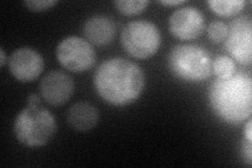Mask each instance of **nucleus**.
I'll return each mask as SVG.
<instances>
[{
    "instance_id": "obj_1",
    "label": "nucleus",
    "mask_w": 252,
    "mask_h": 168,
    "mask_svg": "<svg viewBox=\"0 0 252 168\" xmlns=\"http://www.w3.org/2000/svg\"><path fill=\"white\" fill-rule=\"evenodd\" d=\"M94 85L104 101L115 106H125L139 99L144 90L145 76L135 62L116 57L98 67Z\"/></svg>"
},
{
    "instance_id": "obj_2",
    "label": "nucleus",
    "mask_w": 252,
    "mask_h": 168,
    "mask_svg": "<svg viewBox=\"0 0 252 168\" xmlns=\"http://www.w3.org/2000/svg\"><path fill=\"white\" fill-rule=\"evenodd\" d=\"M212 110L224 122L238 124L252 113V80L245 74L217 79L209 89Z\"/></svg>"
},
{
    "instance_id": "obj_3",
    "label": "nucleus",
    "mask_w": 252,
    "mask_h": 168,
    "mask_svg": "<svg viewBox=\"0 0 252 168\" xmlns=\"http://www.w3.org/2000/svg\"><path fill=\"white\" fill-rule=\"evenodd\" d=\"M56 129L54 115L41 104H28L14 121L15 137L27 147L46 145L54 137Z\"/></svg>"
},
{
    "instance_id": "obj_4",
    "label": "nucleus",
    "mask_w": 252,
    "mask_h": 168,
    "mask_svg": "<svg viewBox=\"0 0 252 168\" xmlns=\"http://www.w3.org/2000/svg\"><path fill=\"white\" fill-rule=\"evenodd\" d=\"M168 65L172 74L188 82L206 80L212 70V62L207 52L192 44H179L168 56Z\"/></svg>"
},
{
    "instance_id": "obj_5",
    "label": "nucleus",
    "mask_w": 252,
    "mask_h": 168,
    "mask_svg": "<svg viewBox=\"0 0 252 168\" xmlns=\"http://www.w3.org/2000/svg\"><path fill=\"white\" fill-rule=\"evenodd\" d=\"M124 51L133 58H151L161 45V33L155 23L148 20H133L124 27L121 33Z\"/></svg>"
},
{
    "instance_id": "obj_6",
    "label": "nucleus",
    "mask_w": 252,
    "mask_h": 168,
    "mask_svg": "<svg viewBox=\"0 0 252 168\" xmlns=\"http://www.w3.org/2000/svg\"><path fill=\"white\" fill-rule=\"evenodd\" d=\"M56 57L60 65L67 70L82 73L94 66L97 55L85 38L69 36L61 40L58 44Z\"/></svg>"
},
{
    "instance_id": "obj_7",
    "label": "nucleus",
    "mask_w": 252,
    "mask_h": 168,
    "mask_svg": "<svg viewBox=\"0 0 252 168\" xmlns=\"http://www.w3.org/2000/svg\"><path fill=\"white\" fill-rule=\"evenodd\" d=\"M225 46L241 65L251 66L252 62V22L249 18L234 19L228 28Z\"/></svg>"
},
{
    "instance_id": "obj_8",
    "label": "nucleus",
    "mask_w": 252,
    "mask_h": 168,
    "mask_svg": "<svg viewBox=\"0 0 252 168\" xmlns=\"http://www.w3.org/2000/svg\"><path fill=\"white\" fill-rule=\"evenodd\" d=\"M168 27L172 36L184 41H190L204 33L205 18L196 7H180L170 15Z\"/></svg>"
},
{
    "instance_id": "obj_9",
    "label": "nucleus",
    "mask_w": 252,
    "mask_h": 168,
    "mask_svg": "<svg viewBox=\"0 0 252 168\" xmlns=\"http://www.w3.org/2000/svg\"><path fill=\"white\" fill-rule=\"evenodd\" d=\"M12 76L20 82H31L42 74L44 60L42 56L31 47H20L9 59Z\"/></svg>"
},
{
    "instance_id": "obj_10",
    "label": "nucleus",
    "mask_w": 252,
    "mask_h": 168,
    "mask_svg": "<svg viewBox=\"0 0 252 168\" xmlns=\"http://www.w3.org/2000/svg\"><path fill=\"white\" fill-rule=\"evenodd\" d=\"M39 91L43 100L52 106H62L75 91L73 79L62 70H52L41 80Z\"/></svg>"
},
{
    "instance_id": "obj_11",
    "label": "nucleus",
    "mask_w": 252,
    "mask_h": 168,
    "mask_svg": "<svg viewBox=\"0 0 252 168\" xmlns=\"http://www.w3.org/2000/svg\"><path fill=\"white\" fill-rule=\"evenodd\" d=\"M83 35L91 44L105 46L113 41L116 35V25L105 15H94L83 25Z\"/></svg>"
},
{
    "instance_id": "obj_12",
    "label": "nucleus",
    "mask_w": 252,
    "mask_h": 168,
    "mask_svg": "<svg viewBox=\"0 0 252 168\" xmlns=\"http://www.w3.org/2000/svg\"><path fill=\"white\" fill-rule=\"evenodd\" d=\"M66 121L76 131L88 132L94 129L98 124L99 113L91 103L78 102L68 108Z\"/></svg>"
},
{
    "instance_id": "obj_13",
    "label": "nucleus",
    "mask_w": 252,
    "mask_h": 168,
    "mask_svg": "<svg viewBox=\"0 0 252 168\" xmlns=\"http://www.w3.org/2000/svg\"><path fill=\"white\" fill-rule=\"evenodd\" d=\"M210 10L222 17H232L241 13L246 6L245 0H209Z\"/></svg>"
},
{
    "instance_id": "obj_14",
    "label": "nucleus",
    "mask_w": 252,
    "mask_h": 168,
    "mask_svg": "<svg viewBox=\"0 0 252 168\" xmlns=\"http://www.w3.org/2000/svg\"><path fill=\"white\" fill-rule=\"evenodd\" d=\"M149 2L147 0H117L114 5L122 15L135 16L146 10Z\"/></svg>"
},
{
    "instance_id": "obj_15",
    "label": "nucleus",
    "mask_w": 252,
    "mask_h": 168,
    "mask_svg": "<svg viewBox=\"0 0 252 168\" xmlns=\"http://www.w3.org/2000/svg\"><path fill=\"white\" fill-rule=\"evenodd\" d=\"M212 70L218 79H228L235 74V63L228 56H219L212 63Z\"/></svg>"
},
{
    "instance_id": "obj_16",
    "label": "nucleus",
    "mask_w": 252,
    "mask_h": 168,
    "mask_svg": "<svg viewBox=\"0 0 252 168\" xmlns=\"http://www.w3.org/2000/svg\"><path fill=\"white\" fill-rule=\"evenodd\" d=\"M228 27L223 21L215 20L208 27V38L214 43H220L224 41L227 37Z\"/></svg>"
},
{
    "instance_id": "obj_17",
    "label": "nucleus",
    "mask_w": 252,
    "mask_h": 168,
    "mask_svg": "<svg viewBox=\"0 0 252 168\" xmlns=\"http://www.w3.org/2000/svg\"><path fill=\"white\" fill-rule=\"evenodd\" d=\"M23 4L32 12H44L56 5L57 1L56 0H29L23 2Z\"/></svg>"
},
{
    "instance_id": "obj_18",
    "label": "nucleus",
    "mask_w": 252,
    "mask_h": 168,
    "mask_svg": "<svg viewBox=\"0 0 252 168\" xmlns=\"http://www.w3.org/2000/svg\"><path fill=\"white\" fill-rule=\"evenodd\" d=\"M243 153L244 156L246 157V161L249 165L252 164V147H251V142L246 141L245 144H244L243 147Z\"/></svg>"
},
{
    "instance_id": "obj_19",
    "label": "nucleus",
    "mask_w": 252,
    "mask_h": 168,
    "mask_svg": "<svg viewBox=\"0 0 252 168\" xmlns=\"http://www.w3.org/2000/svg\"><path fill=\"white\" fill-rule=\"evenodd\" d=\"M244 134H245V139L248 142H252V121L249 119L248 122L244 129Z\"/></svg>"
},
{
    "instance_id": "obj_20",
    "label": "nucleus",
    "mask_w": 252,
    "mask_h": 168,
    "mask_svg": "<svg viewBox=\"0 0 252 168\" xmlns=\"http://www.w3.org/2000/svg\"><path fill=\"white\" fill-rule=\"evenodd\" d=\"M186 2H187L186 0H168V1H160L161 4L166 5V6H177V5L184 4Z\"/></svg>"
},
{
    "instance_id": "obj_21",
    "label": "nucleus",
    "mask_w": 252,
    "mask_h": 168,
    "mask_svg": "<svg viewBox=\"0 0 252 168\" xmlns=\"http://www.w3.org/2000/svg\"><path fill=\"white\" fill-rule=\"evenodd\" d=\"M28 104H41V99L37 95H31L28 97Z\"/></svg>"
},
{
    "instance_id": "obj_22",
    "label": "nucleus",
    "mask_w": 252,
    "mask_h": 168,
    "mask_svg": "<svg viewBox=\"0 0 252 168\" xmlns=\"http://www.w3.org/2000/svg\"><path fill=\"white\" fill-rule=\"evenodd\" d=\"M6 62V56H5V53H4V50L0 49V65H1V67H4Z\"/></svg>"
}]
</instances>
